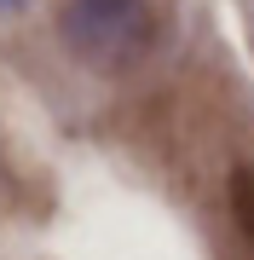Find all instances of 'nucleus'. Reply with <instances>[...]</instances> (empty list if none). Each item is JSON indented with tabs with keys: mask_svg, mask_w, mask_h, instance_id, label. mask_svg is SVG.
I'll list each match as a JSON object with an SVG mask.
<instances>
[{
	"mask_svg": "<svg viewBox=\"0 0 254 260\" xmlns=\"http://www.w3.org/2000/svg\"><path fill=\"white\" fill-rule=\"evenodd\" d=\"M231 220H237V232H243V243L254 249V168H231Z\"/></svg>",
	"mask_w": 254,
	"mask_h": 260,
	"instance_id": "nucleus-2",
	"label": "nucleus"
},
{
	"mask_svg": "<svg viewBox=\"0 0 254 260\" xmlns=\"http://www.w3.org/2000/svg\"><path fill=\"white\" fill-rule=\"evenodd\" d=\"M58 29L69 52L93 70H133L156 41V18L144 0H64Z\"/></svg>",
	"mask_w": 254,
	"mask_h": 260,
	"instance_id": "nucleus-1",
	"label": "nucleus"
}]
</instances>
